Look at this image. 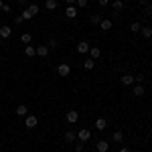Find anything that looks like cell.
I'll use <instances>...</instances> for the list:
<instances>
[{
    "mask_svg": "<svg viewBox=\"0 0 152 152\" xmlns=\"http://www.w3.org/2000/svg\"><path fill=\"white\" fill-rule=\"evenodd\" d=\"M37 124H39V120H37V116H24V126L28 130H33V128H37Z\"/></svg>",
    "mask_w": 152,
    "mask_h": 152,
    "instance_id": "1",
    "label": "cell"
},
{
    "mask_svg": "<svg viewBox=\"0 0 152 152\" xmlns=\"http://www.w3.org/2000/svg\"><path fill=\"white\" fill-rule=\"evenodd\" d=\"M65 120H67L69 124H75V122L79 120V112H77V110H69V112L65 114Z\"/></svg>",
    "mask_w": 152,
    "mask_h": 152,
    "instance_id": "2",
    "label": "cell"
},
{
    "mask_svg": "<svg viewBox=\"0 0 152 152\" xmlns=\"http://www.w3.org/2000/svg\"><path fill=\"white\" fill-rule=\"evenodd\" d=\"M89 138H91V132H89V130L81 128L79 132H77V140H79V142H87Z\"/></svg>",
    "mask_w": 152,
    "mask_h": 152,
    "instance_id": "3",
    "label": "cell"
},
{
    "mask_svg": "<svg viewBox=\"0 0 152 152\" xmlns=\"http://www.w3.org/2000/svg\"><path fill=\"white\" fill-rule=\"evenodd\" d=\"M75 49H77L79 55H85V53H89V43H87V41H79Z\"/></svg>",
    "mask_w": 152,
    "mask_h": 152,
    "instance_id": "4",
    "label": "cell"
},
{
    "mask_svg": "<svg viewBox=\"0 0 152 152\" xmlns=\"http://www.w3.org/2000/svg\"><path fill=\"white\" fill-rule=\"evenodd\" d=\"M120 81H122V85H126V87H130V85H134V83H136V79H134V75H130V73H126V75H122V77H120Z\"/></svg>",
    "mask_w": 152,
    "mask_h": 152,
    "instance_id": "5",
    "label": "cell"
},
{
    "mask_svg": "<svg viewBox=\"0 0 152 152\" xmlns=\"http://www.w3.org/2000/svg\"><path fill=\"white\" fill-rule=\"evenodd\" d=\"M57 73L61 75V77H67V75L71 73V67L67 65V63H61V65L57 67Z\"/></svg>",
    "mask_w": 152,
    "mask_h": 152,
    "instance_id": "6",
    "label": "cell"
},
{
    "mask_svg": "<svg viewBox=\"0 0 152 152\" xmlns=\"http://www.w3.org/2000/svg\"><path fill=\"white\" fill-rule=\"evenodd\" d=\"M77 10H79L77 6H65V16L67 18H75L77 16Z\"/></svg>",
    "mask_w": 152,
    "mask_h": 152,
    "instance_id": "7",
    "label": "cell"
},
{
    "mask_svg": "<svg viewBox=\"0 0 152 152\" xmlns=\"http://www.w3.org/2000/svg\"><path fill=\"white\" fill-rule=\"evenodd\" d=\"M10 35H12V28L6 26V24H2V26H0V37H2V39H8Z\"/></svg>",
    "mask_w": 152,
    "mask_h": 152,
    "instance_id": "8",
    "label": "cell"
},
{
    "mask_svg": "<svg viewBox=\"0 0 152 152\" xmlns=\"http://www.w3.org/2000/svg\"><path fill=\"white\" fill-rule=\"evenodd\" d=\"M110 150V142L107 140H97V152H107Z\"/></svg>",
    "mask_w": 152,
    "mask_h": 152,
    "instance_id": "9",
    "label": "cell"
},
{
    "mask_svg": "<svg viewBox=\"0 0 152 152\" xmlns=\"http://www.w3.org/2000/svg\"><path fill=\"white\" fill-rule=\"evenodd\" d=\"M95 128L99 130V132L105 130V128H107V120H105V118H97V120H95Z\"/></svg>",
    "mask_w": 152,
    "mask_h": 152,
    "instance_id": "10",
    "label": "cell"
},
{
    "mask_svg": "<svg viewBox=\"0 0 152 152\" xmlns=\"http://www.w3.org/2000/svg\"><path fill=\"white\" fill-rule=\"evenodd\" d=\"M16 116H20V118H24V116H28V107L24 104H20V105H16Z\"/></svg>",
    "mask_w": 152,
    "mask_h": 152,
    "instance_id": "11",
    "label": "cell"
},
{
    "mask_svg": "<svg viewBox=\"0 0 152 152\" xmlns=\"http://www.w3.org/2000/svg\"><path fill=\"white\" fill-rule=\"evenodd\" d=\"M144 91H146V89H144V85H142V83L134 85V89H132V94L136 95V97H142V95H144Z\"/></svg>",
    "mask_w": 152,
    "mask_h": 152,
    "instance_id": "12",
    "label": "cell"
},
{
    "mask_svg": "<svg viewBox=\"0 0 152 152\" xmlns=\"http://www.w3.org/2000/svg\"><path fill=\"white\" fill-rule=\"evenodd\" d=\"M89 57L91 59H99L102 57V49L99 47H89Z\"/></svg>",
    "mask_w": 152,
    "mask_h": 152,
    "instance_id": "13",
    "label": "cell"
},
{
    "mask_svg": "<svg viewBox=\"0 0 152 152\" xmlns=\"http://www.w3.org/2000/svg\"><path fill=\"white\" fill-rule=\"evenodd\" d=\"M83 67H85V71H91L95 67V59H91V57H87L85 61H83Z\"/></svg>",
    "mask_w": 152,
    "mask_h": 152,
    "instance_id": "14",
    "label": "cell"
},
{
    "mask_svg": "<svg viewBox=\"0 0 152 152\" xmlns=\"http://www.w3.org/2000/svg\"><path fill=\"white\" fill-rule=\"evenodd\" d=\"M37 55H39V57H47L49 55V47L47 45H39V47H37Z\"/></svg>",
    "mask_w": 152,
    "mask_h": 152,
    "instance_id": "15",
    "label": "cell"
},
{
    "mask_svg": "<svg viewBox=\"0 0 152 152\" xmlns=\"http://www.w3.org/2000/svg\"><path fill=\"white\" fill-rule=\"evenodd\" d=\"M99 28H102V31H110V28H112V20H110V18H102V23H99Z\"/></svg>",
    "mask_w": 152,
    "mask_h": 152,
    "instance_id": "16",
    "label": "cell"
},
{
    "mask_svg": "<svg viewBox=\"0 0 152 152\" xmlns=\"http://www.w3.org/2000/svg\"><path fill=\"white\" fill-rule=\"evenodd\" d=\"M24 55H26V57H35V55H37V49L33 47V45H26V47H24Z\"/></svg>",
    "mask_w": 152,
    "mask_h": 152,
    "instance_id": "17",
    "label": "cell"
},
{
    "mask_svg": "<svg viewBox=\"0 0 152 152\" xmlns=\"http://www.w3.org/2000/svg\"><path fill=\"white\" fill-rule=\"evenodd\" d=\"M75 140H77V134L71 132V130H67V132H65V142H75Z\"/></svg>",
    "mask_w": 152,
    "mask_h": 152,
    "instance_id": "18",
    "label": "cell"
},
{
    "mask_svg": "<svg viewBox=\"0 0 152 152\" xmlns=\"http://www.w3.org/2000/svg\"><path fill=\"white\" fill-rule=\"evenodd\" d=\"M140 33H142V37H144V39H152V28H150V26H142Z\"/></svg>",
    "mask_w": 152,
    "mask_h": 152,
    "instance_id": "19",
    "label": "cell"
},
{
    "mask_svg": "<svg viewBox=\"0 0 152 152\" xmlns=\"http://www.w3.org/2000/svg\"><path fill=\"white\" fill-rule=\"evenodd\" d=\"M45 8L47 10H55L57 8V0H45Z\"/></svg>",
    "mask_w": 152,
    "mask_h": 152,
    "instance_id": "20",
    "label": "cell"
},
{
    "mask_svg": "<svg viewBox=\"0 0 152 152\" xmlns=\"http://www.w3.org/2000/svg\"><path fill=\"white\" fill-rule=\"evenodd\" d=\"M89 20H91V24H99V23H102V14H99V12H95V14L89 16Z\"/></svg>",
    "mask_w": 152,
    "mask_h": 152,
    "instance_id": "21",
    "label": "cell"
},
{
    "mask_svg": "<svg viewBox=\"0 0 152 152\" xmlns=\"http://www.w3.org/2000/svg\"><path fill=\"white\" fill-rule=\"evenodd\" d=\"M20 41H23L24 45H31V43H33V35H31V33H24V35L20 37Z\"/></svg>",
    "mask_w": 152,
    "mask_h": 152,
    "instance_id": "22",
    "label": "cell"
},
{
    "mask_svg": "<svg viewBox=\"0 0 152 152\" xmlns=\"http://www.w3.org/2000/svg\"><path fill=\"white\" fill-rule=\"evenodd\" d=\"M26 10L31 12L33 16H37V14H39V4H28V6H26Z\"/></svg>",
    "mask_w": 152,
    "mask_h": 152,
    "instance_id": "23",
    "label": "cell"
},
{
    "mask_svg": "<svg viewBox=\"0 0 152 152\" xmlns=\"http://www.w3.org/2000/svg\"><path fill=\"white\" fill-rule=\"evenodd\" d=\"M140 28H142L140 23H132L130 24V31H132V33H140Z\"/></svg>",
    "mask_w": 152,
    "mask_h": 152,
    "instance_id": "24",
    "label": "cell"
},
{
    "mask_svg": "<svg viewBox=\"0 0 152 152\" xmlns=\"http://www.w3.org/2000/svg\"><path fill=\"white\" fill-rule=\"evenodd\" d=\"M122 140H124V134H122L120 130H116V132H114V142H122Z\"/></svg>",
    "mask_w": 152,
    "mask_h": 152,
    "instance_id": "25",
    "label": "cell"
},
{
    "mask_svg": "<svg viewBox=\"0 0 152 152\" xmlns=\"http://www.w3.org/2000/svg\"><path fill=\"white\" fill-rule=\"evenodd\" d=\"M87 4H89V0H77V2H75V6H77V8H85Z\"/></svg>",
    "mask_w": 152,
    "mask_h": 152,
    "instance_id": "26",
    "label": "cell"
},
{
    "mask_svg": "<svg viewBox=\"0 0 152 152\" xmlns=\"http://www.w3.org/2000/svg\"><path fill=\"white\" fill-rule=\"evenodd\" d=\"M112 4H114V8H116V10H122V8H124V2H122V0H114Z\"/></svg>",
    "mask_w": 152,
    "mask_h": 152,
    "instance_id": "27",
    "label": "cell"
},
{
    "mask_svg": "<svg viewBox=\"0 0 152 152\" xmlns=\"http://www.w3.org/2000/svg\"><path fill=\"white\" fill-rule=\"evenodd\" d=\"M57 45H59V41H57V39H49V43H47V47H49V49H55Z\"/></svg>",
    "mask_w": 152,
    "mask_h": 152,
    "instance_id": "28",
    "label": "cell"
},
{
    "mask_svg": "<svg viewBox=\"0 0 152 152\" xmlns=\"http://www.w3.org/2000/svg\"><path fill=\"white\" fill-rule=\"evenodd\" d=\"M134 79H136L138 83H144V79H146V75H144V73H138V75H134Z\"/></svg>",
    "mask_w": 152,
    "mask_h": 152,
    "instance_id": "29",
    "label": "cell"
},
{
    "mask_svg": "<svg viewBox=\"0 0 152 152\" xmlns=\"http://www.w3.org/2000/svg\"><path fill=\"white\" fill-rule=\"evenodd\" d=\"M75 152H83V142H79V144H75Z\"/></svg>",
    "mask_w": 152,
    "mask_h": 152,
    "instance_id": "30",
    "label": "cell"
},
{
    "mask_svg": "<svg viewBox=\"0 0 152 152\" xmlns=\"http://www.w3.org/2000/svg\"><path fill=\"white\" fill-rule=\"evenodd\" d=\"M23 20H24V18H23V16H20V14H16V16H14V23H16V24H20V23H23Z\"/></svg>",
    "mask_w": 152,
    "mask_h": 152,
    "instance_id": "31",
    "label": "cell"
},
{
    "mask_svg": "<svg viewBox=\"0 0 152 152\" xmlns=\"http://www.w3.org/2000/svg\"><path fill=\"white\" fill-rule=\"evenodd\" d=\"M146 14L152 16V4H146Z\"/></svg>",
    "mask_w": 152,
    "mask_h": 152,
    "instance_id": "32",
    "label": "cell"
},
{
    "mask_svg": "<svg viewBox=\"0 0 152 152\" xmlns=\"http://www.w3.org/2000/svg\"><path fill=\"white\" fill-rule=\"evenodd\" d=\"M97 2H99V6H107V4H110L112 0H97Z\"/></svg>",
    "mask_w": 152,
    "mask_h": 152,
    "instance_id": "33",
    "label": "cell"
},
{
    "mask_svg": "<svg viewBox=\"0 0 152 152\" xmlns=\"http://www.w3.org/2000/svg\"><path fill=\"white\" fill-rule=\"evenodd\" d=\"M65 2H67V6H75V2H77V0H65Z\"/></svg>",
    "mask_w": 152,
    "mask_h": 152,
    "instance_id": "34",
    "label": "cell"
},
{
    "mask_svg": "<svg viewBox=\"0 0 152 152\" xmlns=\"http://www.w3.org/2000/svg\"><path fill=\"white\" fill-rule=\"evenodd\" d=\"M138 2H140L142 6H146V4H148V0H138Z\"/></svg>",
    "mask_w": 152,
    "mask_h": 152,
    "instance_id": "35",
    "label": "cell"
},
{
    "mask_svg": "<svg viewBox=\"0 0 152 152\" xmlns=\"http://www.w3.org/2000/svg\"><path fill=\"white\" fill-rule=\"evenodd\" d=\"M120 152H132L130 148H120Z\"/></svg>",
    "mask_w": 152,
    "mask_h": 152,
    "instance_id": "36",
    "label": "cell"
},
{
    "mask_svg": "<svg viewBox=\"0 0 152 152\" xmlns=\"http://www.w3.org/2000/svg\"><path fill=\"white\" fill-rule=\"evenodd\" d=\"M2 6H4V2H2V0H0V8H2Z\"/></svg>",
    "mask_w": 152,
    "mask_h": 152,
    "instance_id": "37",
    "label": "cell"
},
{
    "mask_svg": "<svg viewBox=\"0 0 152 152\" xmlns=\"http://www.w3.org/2000/svg\"><path fill=\"white\" fill-rule=\"evenodd\" d=\"M122 2H130V0H122Z\"/></svg>",
    "mask_w": 152,
    "mask_h": 152,
    "instance_id": "38",
    "label": "cell"
},
{
    "mask_svg": "<svg viewBox=\"0 0 152 152\" xmlns=\"http://www.w3.org/2000/svg\"><path fill=\"white\" fill-rule=\"evenodd\" d=\"M0 61H2V55H0Z\"/></svg>",
    "mask_w": 152,
    "mask_h": 152,
    "instance_id": "39",
    "label": "cell"
},
{
    "mask_svg": "<svg viewBox=\"0 0 152 152\" xmlns=\"http://www.w3.org/2000/svg\"><path fill=\"white\" fill-rule=\"evenodd\" d=\"M0 26H2V24H0Z\"/></svg>",
    "mask_w": 152,
    "mask_h": 152,
    "instance_id": "40",
    "label": "cell"
},
{
    "mask_svg": "<svg viewBox=\"0 0 152 152\" xmlns=\"http://www.w3.org/2000/svg\"><path fill=\"white\" fill-rule=\"evenodd\" d=\"M0 152H2V150H0Z\"/></svg>",
    "mask_w": 152,
    "mask_h": 152,
    "instance_id": "41",
    "label": "cell"
}]
</instances>
